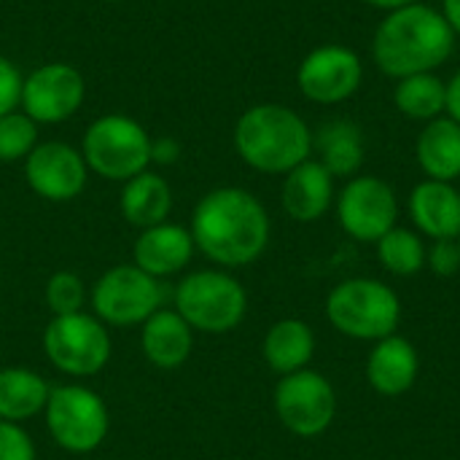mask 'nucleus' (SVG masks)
<instances>
[{"label":"nucleus","instance_id":"f257e3e1","mask_svg":"<svg viewBox=\"0 0 460 460\" xmlns=\"http://www.w3.org/2000/svg\"><path fill=\"white\" fill-rule=\"evenodd\" d=\"M189 232L208 261L237 270L264 256L272 237V221L264 202L248 189L218 186L194 205Z\"/></svg>","mask_w":460,"mask_h":460},{"label":"nucleus","instance_id":"f03ea898","mask_svg":"<svg viewBox=\"0 0 460 460\" xmlns=\"http://www.w3.org/2000/svg\"><path fill=\"white\" fill-rule=\"evenodd\" d=\"M453 51L456 32L442 11L420 0L388 11L372 38V59L394 81L415 73H437Z\"/></svg>","mask_w":460,"mask_h":460},{"label":"nucleus","instance_id":"7ed1b4c3","mask_svg":"<svg viewBox=\"0 0 460 460\" xmlns=\"http://www.w3.org/2000/svg\"><path fill=\"white\" fill-rule=\"evenodd\" d=\"M237 156L261 175H286L313 156V129L288 105H251L232 132Z\"/></svg>","mask_w":460,"mask_h":460},{"label":"nucleus","instance_id":"20e7f679","mask_svg":"<svg viewBox=\"0 0 460 460\" xmlns=\"http://www.w3.org/2000/svg\"><path fill=\"white\" fill-rule=\"evenodd\" d=\"M326 318L348 340L377 342L399 332L402 299L377 278H348L326 296Z\"/></svg>","mask_w":460,"mask_h":460},{"label":"nucleus","instance_id":"39448f33","mask_svg":"<svg viewBox=\"0 0 460 460\" xmlns=\"http://www.w3.org/2000/svg\"><path fill=\"white\" fill-rule=\"evenodd\" d=\"M172 307L199 334H229L248 315V291L226 270H194L175 286Z\"/></svg>","mask_w":460,"mask_h":460},{"label":"nucleus","instance_id":"423d86ee","mask_svg":"<svg viewBox=\"0 0 460 460\" xmlns=\"http://www.w3.org/2000/svg\"><path fill=\"white\" fill-rule=\"evenodd\" d=\"M151 140L154 137L137 119L127 113H105L86 127L81 154L89 172L124 183L151 170Z\"/></svg>","mask_w":460,"mask_h":460},{"label":"nucleus","instance_id":"0eeeda50","mask_svg":"<svg viewBox=\"0 0 460 460\" xmlns=\"http://www.w3.org/2000/svg\"><path fill=\"white\" fill-rule=\"evenodd\" d=\"M43 420L54 445L73 456L94 453L111 431V412L100 394L81 383L57 385L49 394Z\"/></svg>","mask_w":460,"mask_h":460},{"label":"nucleus","instance_id":"6e6552de","mask_svg":"<svg viewBox=\"0 0 460 460\" xmlns=\"http://www.w3.org/2000/svg\"><path fill=\"white\" fill-rule=\"evenodd\" d=\"M43 353L57 372L81 380L94 377L108 367L113 340L94 313L59 315L51 318L43 332Z\"/></svg>","mask_w":460,"mask_h":460},{"label":"nucleus","instance_id":"1a4fd4ad","mask_svg":"<svg viewBox=\"0 0 460 460\" xmlns=\"http://www.w3.org/2000/svg\"><path fill=\"white\" fill-rule=\"evenodd\" d=\"M89 305L105 326H143L162 310L164 286L135 264H116L89 288Z\"/></svg>","mask_w":460,"mask_h":460},{"label":"nucleus","instance_id":"9d476101","mask_svg":"<svg viewBox=\"0 0 460 460\" xmlns=\"http://www.w3.org/2000/svg\"><path fill=\"white\" fill-rule=\"evenodd\" d=\"M272 407L286 431L299 439H315L326 434L337 418V391L326 375L302 369L278 380Z\"/></svg>","mask_w":460,"mask_h":460},{"label":"nucleus","instance_id":"9b49d317","mask_svg":"<svg viewBox=\"0 0 460 460\" xmlns=\"http://www.w3.org/2000/svg\"><path fill=\"white\" fill-rule=\"evenodd\" d=\"M337 221L356 243H377L399 224V197L394 186L377 175H353L337 191Z\"/></svg>","mask_w":460,"mask_h":460},{"label":"nucleus","instance_id":"f8f14e48","mask_svg":"<svg viewBox=\"0 0 460 460\" xmlns=\"http://www.w3.org/2000/svg\"><path fill=\"white\" fill-rule=\"evenodd\" d=\"M86 100V78L67 62H43L24 75L19 108L38 124H62L73 119Z\"/></svg>","mask_w":460,"mask_h":460},{"label":"nucleus","instance_id":"ddd939ff","mask_svg":"<svg viewBox=\"0 0 460 460\" xmlns=\"http://www.w3.org/2000/svg\"><path fill=\"white\" fill-rule=\"evenodd\" d=\"M364 81L361 57L340 43H326L305 54L296 67V86L315 105H340L350 100Z\"/></svg>","mask_w":460,"mask_h":460},{"label":"nucleus","instance_id":"4468645a","mask_svg":"<svg viewBox=\"0 0 460 460\" xmlns=\"http://www.w3.org/2000/svg\"><path fill=\"white\" fill-rule=\"evenodd\" d=\"M24 181L46 202H70L89 183V167L81 148L65 140H40L24 159Z\"/></svg>","mask_w":460,"mask_h":460},{"label":"nucleus","instance_id":"2eb2a0df","mask_svg":"<svg viewBox=\"0 0 460 460\" xmlns=\"http://www.w3.org/2000/svg\"><path fill=\"white\" fill-rule=\"evenodd\" d=\"M364 375L377 396L399 399L412 391L420 377V353L407 337L396 332L385 340L372 342Z\"/></svg>","mask_w":460,"mask_h":460},{"label":"nucleus","instance_id":"dca6fc26","mask_svg":"<svg viewBox=\"0 0 460 460\" xmlns=\"http://www.w3.org/2000/svg\"><path fill=\"white\" fill-rule=\"evenodd\" d=\"M194 237L189 226L164 221L151 229H143L132 245V264L148 272L156 280L181 275L194 259Z\"/></svg>","mask_w":460,"mask_h":460},{"label":"nucleus","instance_id":"f3484780","mask_svg":"<svg viewBox=\"0 0 460 460\" xmlns=\"http://www.w3.org/2000/svg\"><path fill=\"white\" fill-rule=\"evenodd\" d=\"M407 213L412 229L426 240H458L460 237V191L456 183L420 181L407 197Z\"/></svg>","mask_w":460,"mask_h":460},{"label":"nucleus","instance_id":"a211bd4d","mask_svg":"<svg viewBox=\"0 0 460 460\" xmlns=\"http://www.w3.org/2000/svg\"><path fill=\"white\" fill-rule=\"evenodd\" d=\"M334 181L337 178L313 156L299 167H294L291 172H286L280 189V205L286 216L299 224L321 221L334 208L337 199Z\"/></svg>","mask_w":460,"mask_h":460},{"label":"nucleus","instance_id":"6ab92c4d","mask_svg":"<svg viewBox=\"0 0 460 460\" xmlns=\"http://www.w3.org/2000/svg\"><path fill=\"white\" fill-rule=\"evenodd\" d=\"M194 334L175 307H162L140 326V350L156 369H178L194 353Z\"/></svg>","mask_w":460,"mask_h":460},{"label":"nucleus","instance_id":"aec40b11","mask_svg":"<svg viewBox=\"0 0 460 460\" xmlns=\"http://www.w3.org/2000/svg\"><path fill=\"white\" fill-rule=\"evenodd\" d=\"M172 202L175 197H172V186L167 183V178L154 170H146L121 183L119 213L129 226L143 232V229L170 221Z\"/></svg>","mask_w":460,"mask_h":460},{"label":"nucleus","instance_id":"412c9836","mask_svg":"<svg viewBox=\"0 0 460 460\" xmlns=\"http://www.w3.org/2000/svg\"><path fill=\"white\" fill-rule=\"evenodd\" d=\"M415 159L426 178L456 183L460 178V124L447 113L423 124L415 140Z\"/></svg>","mask_w":460,"mask_h":460},{"label":"nucleus","instance_id":"4be33fe9","mask_svg":"<svg viewBox=\"0 0 460 460\" xmlns=\"http://www.w3.org/2000/svg\"><path fill=\"white\" fill-rule=\"evenodd\" d=\"M313 151L318 154L315 159L334 178L348 181V178L358 175V170L364 164V156H367L364 132L350 119H332L313 135Z\"/></svg>","mask_w":460,"mask_h":460},{"label":"nucleus","instance_id":"5701e85b","mask_svg":"<svg viewBox=\"0 0 460 460\" xmlns=\"http://www.w3.org/2000/svg\"><path fill=\"white\" fill-rule=\"evenodd\" d=\"M261 356L267 367L280 377L310 369V361L315 356V332L299 318H283L267 329Z\"/></svg>","mask_w":460,"mask_h":460},{"label":"nucleus","instance_id":"b1692460","mask_svg":"<svg viewBox=\"0 0 460 460\" xmlns=\"http://www.w3.org/2000/svg\"><path fill=\"white\" fill-rule=\"evenodd\" d=\"M51 385L27 367H3L0 369V420L27 423L43 415Z\"/></svg>","mask_w":460,"mask_h":460},{"label":"nucleus","instance_id":"393cba45","mask_svg":"<svg viewBox=\"0 0 460 460\" xmlns=\"http://www.w3.org/2000/svg\"><path fill=\"white\" fill-rule=\"evenodd\" d=\"M394 105L402 116L429 124L445 116L447 108V81L437 73H415L399 78L394 86Z\"/></svg>","mask_w":460,"mask_h":460},{"label":"nucleus","instance_id":"a878e982","mask_svg":"<svg viewBox=\"0 0 460 460\" xmlns=\"http://www.w3.org/2000/svg\"><path fill=\"white\" fill-rule=\"evenodd\" d=\"M377 259L383 264L385 272L396 275V278H412L418 272L426 270V237L418 234L412 226H394L391 232H385L377 243Z\"/></svg>","mask_w":460,"mask_h":460},{"label":"nucleus","instance_id":"bb28decb","mask_svg":"<svg viewBox=\"0 0 460 460\" xmlns=\"http://www.w3.org/2000/svg\"><path fill=\"white\" fill-rule=\"evenodd\" d=\"M38 143L40 127L22 108L0 116V162H24Z\"/></svg>","mask_w":460,"mask_h":460},{"label":"nucleus","instance_id":"cd10ccee","mask_svg":"<svg viewBox=\"0 0 460 460\" xmlns=\"http://www.w3.org/2000/svg\"><path fill=\"white\" fill-rule=\"evenodd\" d=\"M43 296H46V307L51 310L54 318L75 315V313H84V307L89 302V288L75 272L59 270L49 278Z\"/></svg>","mask_w":460,"mask_h":460},{"label":"nucleus","instance_id":"c85d7f7f","mask_svg":"<svg viewBox=\"0 0 460 460\" xmlns=\"http://www.w3.org/2000/svg\"><path fill=\"white\" fill-rule=\"evenodd\" d=\"M0 460H38L32 437L19 423L0 420Z\"/></svg>","mask_w":460,"mask_h":460},{"label":"nucleus","instance_id":"c756f323","mask_svg":"<svg viewBox=\"0 0 460 460\" xmlns=\"http://www.w3.org/2000/svg\"><path fill=\"white\" fill-rule=\"evenodd\" d=\"M426 270L437 278H453L460 272L458 240H434L426 251Z\"/></svg>","mask_w":460,"mask_h":460},{"label":"nucleus","instance_id":"7c9ffc66","mask_svg":"<svg viewBox=\"0 0 460 460\" xmlns=\"http://www.w3.org/2000/svg\"><path fill=\"white\" fill-rule=\"evenodd\" d=\"M22 84H24V75L22 70L0 54V116L11 113L19 108L22 102Z\"/></svg>","mask_w":460,"mask_h":460},{"label":"nucleus","instance_id":"2f4dec72","mask_svg":"<svg viewBox=\"0 0 460 460\" xmlns=\"http://www.w3.org/2000/svg\"><path fill=\"white\" fill-rule=\"evenodd\" d=\"M181 154H183V148H181V143L175 137L164 135V137H154L151 140V164H156V167L175 164L181 159Z\"/></svg>","mask_w":460,"mask_h":460},{"label":"nucleus","instance_id":"473e14b6","mask_svg":"<svg viewBox=\"0 0 460 460\" xmlns=\"http://www.w3.org/2000/svg\"><path fill=\"white\" fill-rule=\"evenodd\" d=\"M445 113L460 124V67L447 78V108Z\"/></svg>","mask_w":460,"mask_h":460},{"label":"nucleus","instance_id":"72a5a7b5","mask_svg":"<svg viewBox=\"0 0 460 460\" xmlns=\"http://www.w3.org/2000/svg\"><path fill=\"white\" fill-rule=\"evenodd\" d=\"M442 16L450 24V30L456 32V38L460 35V0H442Z\"/></svg>","mask_w":460,"mask_h":460},{"label":"nucleus","instance_id":"f704fd0d","mask_svg":"<svg viewBox=\"0 0 460 460\" xmlns=\"http://www.w3.org/2000/svg\"><path fill=\"white\" fill-rule=\"evenodd\" d=\"M367 5H372V8H380V11H396V8H402V5H410V3H415V0H364Z\"/></svg>","mask_w":460,"mask_h":460},{"label":"nucleus","instance_id":"c9c22d12","mask_svg":"<svg viewBox=\"0 0 460 460\" xmlns=\"http://www.w3.org/2000/svg\"><path fill=\"white\" fill-rule=\"evenodd\" d=\"M105 3H121V0H105Z\"/></svg>","mask_w":460,"mask_h":460},{"label":"nucleus","instance_id":"e433bc0d","mask_svg":"<svg viewBox=\"0 0 460 460\" xmlns=\"http://www.w3.org/2000/svg\"><path fill=\"white\" fill-rule=\"evenodd\" d=\"M458 248H460V237H458Z\"/></svg>","mask_w":460,"mask_h":460}]
</instances>
